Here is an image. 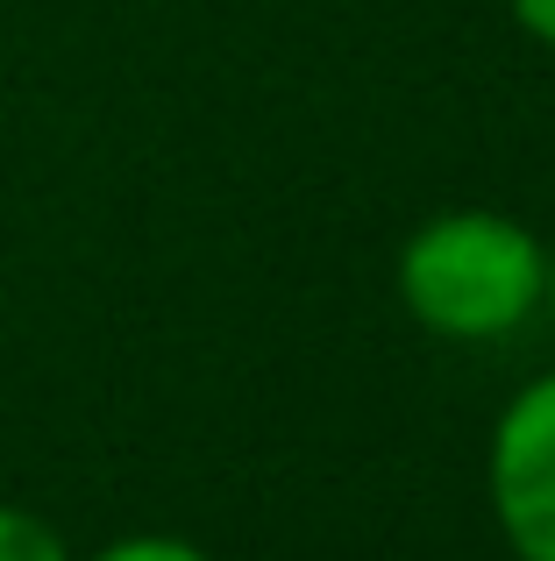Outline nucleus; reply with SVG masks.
I'll return each mask as SVG.
<instances>
[{"instance_id": "nucleus-1", "label": "nucleus", "mask_w": 555, "mask_h": 561, "mask_svg": "<svg viewBox=\"0 0 555 561\" xmlns=\"http://www.w3.org/2000/svg\"><path fill=\"white\" fill-rule=\"evenodd\" d=\"M548 291V249L506 214H442L399 249V299L449 342L513 334Z\"/></svg>"}, {"instance_id": "nucleus-2", "label": "nucleus", "mask_w": 555, "mask_h": 561, "mask_svg": "<svg viewBox=\"0 0 555 561\" xmlns=\"http://www.w3.org/2000/svg\"><path fill=\"white\" fill-rule=\"evenodd\" d=\"M491 512L520 561H555V377L528 383L491 434Z\"/></svg>"}, {"instance_id": "nucleus-3", "label": "nucleus", "mask_w": 555, "mask_h": 561, "mask_svg": "<svg viewBox=\"0 0 555 561\" xmlns=\"http://www.w3.org/2000/svg\"><path fill=\"white\" fill-rule=\"evenodd\" d=\"M0 561H71V548L57 540L50 519H36L22 505H0Z\"/></svg>"}, {"instance_id": "nucleus-4", "label": "nucleus", "mask_w": 555, "mask_h": 561, "mask_svg": "<svg viewBox=\"0 0 555 561\" xmlns=\"http://www.w3.org/2000/svg\"><path fill=\"white\" fill-rule=\"evenodd\" d=\"M93 561H214V554H200L193 540H171V534H128L114 548H100Z\"/></svg>"}, {"instance_id": "nucleus-5", "label": "nucleus", "mask_w": 555, "mask_h": 561, "mask_svg": "<svg viewBox=\"0 0 555 561\" xmlns=\"http://www.w3.org/2000/svg\"><path fill=\"white\" fill-rule=\"evenodd\" d=\"M513 14H520V28H528L534 43L555 50V0H513Z\"/></svg>"}, {"instance_id": "nucleus-6", "label": "nucleus", "mask_w": 555, "mask_h": 561, "mask_svg": "<svg viewBox=\"0 0 555 561\" xmlns=\"http://www.w3.org/2000/svg\"><path fill=\"white\" fill-rule=\"evenodd\" d=\"M542 306L555 313V256H548V291H542Z\"/></svg>"}]
</instances>
